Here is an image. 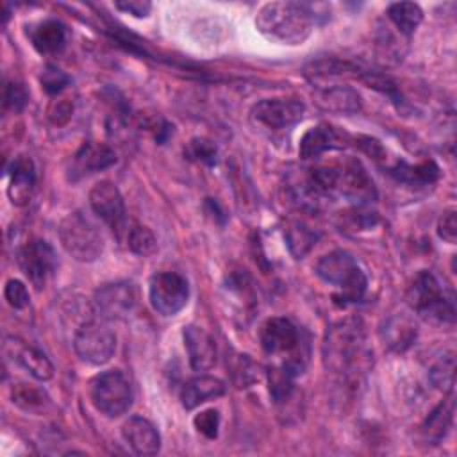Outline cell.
I'll return each mask as SVG.
<instances>
[{
    "label": "cell",
    "mask_w": 457,
    "mask_h": 457,
    "mask_svg": "<svg viewBox=\"0 0 457 457\" xmlns=\"http://www.w3.org/2000/svg\"><path fill=\"white\" fill-rule=\"evenodd\" d=\"M371 352L366 345L364 325L359 318L334 323L325 336L323 362L339 384L359 386L370 368Z\"/></svg>",
    "instance_id": "cell-1"
},
{
    "label": "cell",
    "mask_w": 457,
    "mask_h": 457,
    "mask_svg": "<svg viewBox=\"0 0 457 457\" xmlns=\"http://www.w3.org/2000/svg\"><path fill=\"white\" fill-rule=\"evenodd\" d=\"M305 182L323 200L343 196L355 205L377 200L375 182L357 157H345L339 162L312 166Z\"/></svg>",
    "instance_id": "cell-2"
},
{
    "label": "cell",
    "mask_w": 457,
    "mask_h": 457,
    "mask_svg": "<svg viewBox=\"0 0 457 457\" xmlns=\"http://www.w3.org/2000/svg\"><path fill=\"white\" fill-rule=\"evenodd\" d=\"M318 14L305 2H268L255 18L257 30L278 45H302L312 32Z\"/></svg>",
    "instance_id": "cell-3"
},
{
    "label": "cell",
    "mask_w": 457,
    "mask_h": 457,
    "mask_svg": "<svg viewBox=\"0 0 457 457\" xmlns=\"http://www.w3.org/2000/svg\"><path fill=\"white\" fill-rule=\"evenodd\" d=\"M259 337L261 346L268 355L282 357L280 366L295 377L303 373L309 361V343L289 318L275 316L266 320Z\"/></svg>",
    "instance_id": "cell-4"
},
{
    "label": "cell",
    "mask_w": 457,
    "mask_h": 457,
    "mask_svg": "<svg viewBox=\"0 0 457 457\" xmlns=\"http://www.w3.org/2000/svg\"><path fill=\"white\" fill-rule=\"evenodd\" d=\"M314 273L328 286L336 289L334 298L341 303H353L362 300L368 278L355 261V257L345 250H332L325 253L314 266Z\"/></svg>",
    "instance_id": "cell-5"
},
{
    "label": "cell",
    "mask_w": 457,
    "mask_h": 457,
    "mask_svg": "<svg viewBox=\"0 0 457 457\" xmlns=\"http://www.w3.org/2000/svg\"><path fill=\"white\" fill-rule=\"evenodd\" d=\"M407 303L423 320L437 325L455 321L453 295L430 271H420L407 289Z\"/></svg>",
    "instance_id": "cell-6"
},
{
    "label": "cell",
    "mask_w": 457,
    "mask_h": 457,
    "mask_svg": "<svg viewBox=\"0 0 457 457\" xmlns=\"http://www.w3.org/2000/svg\"><path fill=\"white\" fill-rule=\"evenodd\" d=\"M62 248L79 262H93L104 252V237L96 225L80 211L70 212L59 225Z\"/></svg>",
    "instance_id": "cell-7"
},
{
    "label": "cell",
    "mask_w": 457,
    "mask_h": 457,
    "mask_svg": "<svg viewBox=\"0 0 457 457\" xmlns=\"http://www.w3.org/2000/svg\"><path fill=\"white\" fill-rule=\"evenodd\" d=\"M93 405L109 418L121 416L132 403V387L127 377L118 370L96 375L89 387Z\"/></svg>",
    "instance_id": "cell-8"
},
{
    "label": "cell",
    "mask_w": 457,
    "mask_h": 457,
    "mask_svg": "<svg viewBox=\"0 0 457 457\" xmlns=\"http://www.w3.org/2000/svg\"><path fill=\"white\" fill-rule=\"evenodd\" d=\"M73 348L84 362L105 364L116 350V336L104 321L89 320L77 328Z\"/></svg>",
    "instance_id": "cell-9"
},
{
    "label": "cell",
    "mask_w": 457,
    "mask_h": 457,
    "mask_svg": "<svg viewBox=\"0 0 457 457\" xmlns=\"http://www.w3.org/2000/svg\"><path fill=\"white\" fill-rule=\"evenodd\" d=\"M189 298L187 280L175 271H159L148 284V300L155 312L162 316L177 314Z\"/></svg>",
    "instance_id": "cell-10"
},
{
    "label": "cell",
    "mask_w": 457,
    "mask_h": 457,
    "mask_svg": "<svg viewBox=\"0 0 457 457\" xmlns=\"http://www.w3.org/2000/svg\"><path fill=\"white\" fill-rule=\"evenodd\" d=\"M89 205L95 214L120 237L127 223L125 202L120 189L109 180L95 184L89 191Z\"/></svg>",
    "instance_id": "cell-11"
},
{
    "label": "cell",
    "mask_w": 457,
    "mask_h": 457,
    "mask_svg": "<svg viewBox=\"0 0 457 457\" xmlns=\"http://www.w3.org/2000/svg\"><path fill=\"white\" fill-rule=\"evenodd\" d=\"M18 264L32 286L41 289L57 268V255L46 241L32 239L20 248Z\"/></svg>",
    "instance_id": "cell-12"
},
{
    "label": "cell",
    "mask_w": 457,
    "mask_h": 457,
    "mask_svg": "<svg viewBox=\"0 0 457 457\" xmlns=\"http://www.w3.org/2000/svg\"><path fill=\"white\" fill-rule=\"evenodd\" d=\"M305 114V105L296 98H264L252 109V118L266 129L282 130L296 125Z\"/></svg>",
    "instance_id": "cell-13"
},
{
    "label": "cell",
    "mask_w": 457,
    "mask_h": 457,
    "mask_svg": "<svg viewBox=\"0 0 457 457\" xmlns=\"http://www.w3.org/2000/svg\"><path fill=\"white\" fill-rule=\"evenodd\" d=\"M136 287L130 282L104 284L95 293V307L105 320H120L136 305Z\"/></svg>",
    "instance_id": "cell-14"
},
{
    "label": "cell",
    "mask_w": 457,
    "mask_h": 457,
    "mask_svg": "<svg viewBox=\"0 0 457 457\" xmlns=\"http://www.w3.org/2000/svg\"><path fill=\"white\" fill-rule=\"evenodd\" d=\"M116 162V154L111 146L104 143L86 141L71 157L68 175L71 180H77L84 175L102 171Z\"/></svg>",
    "instance_id": "cell-15"
},
{
    "label": "cell",
    "mask_w": 457,
    "mask_h": 457,
    "mask_svg": "<svg viewBox=\"0 0 457 457\" xmlns=\"http://www.w3.org/2000/svg\"><path fill=\"white\" fill-rule=\"evenodd\" d=\"M350 141H352V136H348L346 132L337 130L332 125L321 123L309 129L303 134L298 152L302 159H316L327 150H339L348 146Z\"/></svg>",
    "instance_id": "cell-16"
},
{
    "label": "cell",
    "mask_w": 457,
    "mask_h": 457,
    "mask_svg": "<svg viewBox=\"0 0 457 457\" xmlns=\"http://www.w3.org/2000/svg\"><path fill=\"white\" fill-rule=\"evenodd\" d=\"M4 350L12 361H16L21 368H25L34 378L50 380L54 377V366L41 350L16 337H7L4 343Z\"/></svg>",
    "instance_id": "cell-17"
},
{
    "label": "cell",
    "mask_w": 457,
    "mask_h": 457,
    "mask_svg": "<svg viewBox=\"0 0 457 457\" xmlns=\"http://www.w3.org/2000/svg\"><path fill=\"white\" fill-rule=\"evenodd\" d=\"M184 345L189 364L195 371H207L216 364V343L202 327L189 325L184 328Z\"/></svg>",
    "instance_id": "cell-18"
},
{
    "label": "cell",
    "mask_w": 457,
    "mask_h": 457,
    "mask_svg": "<svg viewBox=\"0 0 457 457\" xmlns=\"http://www.w3.org/2000/svg\"><path fill=\"white\" fill-rule=\"evenodd\" d=\"M314 102L320 109L337 114H353L361 111L359 93L353 87L343 84L320 86L314 95Z\"/></svg>",
    "instance_id": "cell-19"
},
{
    "label": "cell",
    "mask_w": 457,
    "mask_h": 457,
    "mask_svg": "<svg viewBox=\"0 0 457 457\" xmlns=\"http://www.w3.org/2000/svg\"><path fill=\"white\" fill-rule=\"evenodd\" d=\"M380 336L389 350L400 353L414 343L418 336V325L411 314L396 312L384 321L380 327Z\"/></svg>",
    "instance_id": "cell-20"
},
{
    "label": "cell",
    "mask_w": 457,
    "mask_h": 457,
    "mask_svg": "<svg viewBox=\"0 0 457 457\" xmlns=\"http://www.w3.org/2000/svg\"><path fill=\"white\" fill-rule=\"evenodd\" d=\"M121 434L137 455H154L161 448V437L157 428L141 416L129 418L121 427Z\"/></svg>",
    "instance_id": "cell-21"
},
{
    "label": "cell",
    "mask_w": 457,
    "mask_h": 457,
    "mask_svg": "<svg viewBox=\"0 0 457 457\" xmlns=\"http://www.w3.org/2000/svg\"><path fill=\"white\" fill-rule=\"evenodd\" d=\"M36 184V168L30 157L20 155L9 173V186H7V195L14 205H23L29 202Z\"/></svg>",
    "instance_id": "cell-22"
},
{
    "label": "cell",
    "mask_w": 457,
    "mask_h": 457,
    "mask_svg": "<svg viewBox=\"0 0 457 457\" xmlns=\"http://www.w3.org/2000/svg\"><path fill=\"white\" fill-rule=\"evenodd\" d=\"M225 395L223 380L211 375H198L189 378L180 391V400L184 409L191 411L207 400H214Z\"/></svg>",
    "instance_id": "cell-23"
},
{
    "label": "cell",
    "mask_w": 457,
    "mask_h": 457,
    "mask_svg": "<svg viewBox=\"0 0 457 457\" xmlns=\"http://www.w3.org/2000/svg\"><path fill=\"white\" fill-rule=\"evenodd\" d=\"M32 46L43 55L59 54L66 46V29L57 20H43L29 32Z\"/></svg>",
    "instance_id": "cell-24"
},
{
    "label": "cell",
    "mask_w": 457,
    "mask_h": 457,
    "mask_svg": "<svg viewBox=\"0 0 457 457\" xmlns=\"http://www.w3.org/2000/svg\"><path fill=\"white\" fill-rule=\"evenodd\" d=\"M387 171L393 179L411 187H425L439 179V168L434 161H423L418 164L396 161L393 166L387 168Z\"/></svg>",
    "instance_id": "cell-25"
},
{
    "label": "cell",
    "mask_w": 457,
    "mask_h": 457,
    "mask_svg": "<svg viewBox=\"0 0 457 457\" xmlns=\"http://www.w3.org/2000/svg\"><path fill=\"white\" fill-rule=\"evenodd\" d=\"M453 391H450L448 396L434 407V411L427 416L425 423L421 425V434L425 441L436 445L448 434L453 421Z\"/></svg>",
    "instance_id": "cell-26"
},
{
    "label": "cell",
    "mask_w": 457,
    "mask_h": 457,
    "mask_svg": "<svg viewBox=\"0 0 457 457\" xmlns=\"http://www.w3.org/2000/svg\"><path fill=\"white\" fill-rule=\"evenodd\" d=\"M387 18L403 36H411L423 20V11L414 2H396L387 7Z\"/></svg>",
    "instance_id": "cell-27"
},
{
    "label": "cell",
    "mask_w": 457,
    "mask_h": 457,
    "mask_svg": "<svg viewBox=\"0 0 457 457\" xmlns=\"http://www.w3.org/2000/svg\"><path fill=\"white\" fill-rule=\"evenodd\" d=\"M11 400L14 405L29 412H41L50 405V398L43 389L25 382H18L12 386Z\"/></svg>",
    "instance_id": "cell-28"
},
{
    "label": "cell",
    "mask_w": 457,
    "mask_h": 457,
    "mask_svg": "<svg viewBox=\"0 0 457 457\" xmlns=\"http://www.w3.org/2000/svg\"><path fill=\"white\" fill-rule=\"evenodd\" d=\"M286 243L295 259H302L318 241V232H314L311 227H307L302 221H293L286 228Z\"/></svg>",
    "instance_id": "cell-29"
},
{
    "label": "cell",
    "mask_w": 457,
    "mask_h": 457,
    "mask_svg": "<svg viewBox=\"0 0 457 457\" xmlns=\"http://www.w3.org/2000/svg\"><path fill=\"white\" fill-rule=\"evenodd\" d=\"M295 375L289 373L284 366H271L268 370V384H270V395L275 403H286L291 400L295 391Z\"/></svg>",
    "instance_id": "cell-30"
},
{
    "label": "cell",
    "mask_w": 457,
    "mask_h": 457,
    "mask_svg": "<svg viewBox=\"0 0 457 457\" xmlns=\"http://www.w3.org/2000/svg\"><path fill=\"white\" fill-rule=\"evenodd\" d=\"M430 382L446 393L453 391V380H455V357L452 352L441 355L436 364L428 371Z\"/></svg>",
    "instance_id": "cell-31"
},
{
    "label": "cell",
    "mask_w": 457,
    "mask_h": 457,
    "mask_svg": "<svg viewBox=\"0 0 457 457\" xmlns=\"http://www.w3.org/2000/svg\"><path fill=\"white\" fill-rule=\"evenodd\" d=\"M127 245L130 248V252H134L136 255H150L155 252L157 248V241L155 236L152 234V230L145 225H132L127 230Z\"/></svg>",
    "instance_id": "cell-32"
},
{
    "label": "cell",
    "mask_w": 457,
    "mask_h": 457,
    "mask_svg": "<svg viewBox=\"0 0 457 457\" xmlns=\"http://www.w3.org/2000/svg\"><path fill=\"white\" fill-rule=\"evenodd\" d=\"M378 221L377 212L364 209V205H355L350 211L341 212V230H364L375 227Z\"/></svg>",
    "instance_id": "cell-33"
},
{
    "label": "cell",
    "mask_w": 457,
    "mask_h": 457,
    "mask_svg": "<svg viewBox=\"0 0 457 457\" xmlns=\"http://www.w3.org/2000/svg\"><path fill=\"white\" fill-rule=\"evenodd\" d=\"M184 155L189 161L195 162H202L207 166H214L218 161V150L214 146L212 141L204 139V137H195L187 143V146L184 148Z\"/></svg>",
    "instance_id": "cell-34"
},
{
    "label": "cell",
    "mask_w": 457,
    "mask_h": 457,
    "mask_svg": "<svg viewBox=\"0 0 457 457\" xmlns=\"http://www.w3.org/2000/svg\"><path fill=\"white\" fill-rule=\"evenodd\" d=\"M41 86L48 95H59L68 84H70V77L61 71L55 66H46L41 73Z\"/></svg>",
    "instance_id": "cell-35"
},
{
    "label": "cell",
    "mask_w": 457,
    "mask_h": 457,
    "mask_svg": "<svg viewBox=\"0 0 457 457\" xmlns=\"http://www.w3.org/2000/svg\"><path fill=\"white\" fill-rule=\"evenodd\" d=\"M29 100V93L25 89V86L21 82H16V80H11L5 84V91H4V104L7 109L14 111V112H20L25 104Z\"/></svg>",
    "instance_id": "cell-36"
},
{
    "label": "cell",
    "mask_w": 457,
    "mask_h": 457,
    "mask_svg": "<svg viewBox=\"0 0 457 457\" xmlns=\"http://www.w3.org/2000/svg\"><path fill=\"white\" fill-rule=\"evenodd\" d=\"M4 296L12 309H25L29 305V291L23 282L12 278L4 287Z\"/></svg>",
    "instance_id": "cell-37"
},
{
    "label": "cell",
    "mask_w": 457,
    "mask_h": 457,
    "mask_svg": "<svg viewBox=\"0 0 457 457\" xmlns=\"http://www.w3.org/2000/svg\"><path fill=\"white\" fill-rule=\"evenodd\" d=\"M193 423H195V427H196V430H198L200 434H204V436L209 437V439H214V437L218 436L220 414H218V411H214V409H207V411L196 414L195 420H193Z\"/></svg>",
    "instance_id": "cell-38"
},
{
    "label": "cell",
    "mask_w": 457,
    "mask_h": 457,
    "mask_svg": "<svg viewBox=\"0 0 457 457\" xmlns=\"http://www.w3.org/2000/svg\"><path fill=\"white\" fill-rule=\"evenodd\" d=\"M437 236L453 245L457 239V220H455V211H446L439 221H437Z\"/></svg>",
    "instance_id": "cell-39"
},
{
    "label": "cell",
    "mask_w": 457,
    "mask_h": 457,
    "mask_svg": "<svg viewBox=\"0 0 457 457\" xmlns=\"http://www.w3.org/2000/svg\"><path fill=\"white\" fill-rule=\"evenodd\" d=\"M252 366H253V362L248 359V355H239V361H237V366H236V373H234L236 382H237L239 386H248V384H252L255 378H259V375L255 373L257 368L248 371V368H252Z\"/></svg>",
    "instance_id": "cell-40"
},
{
    "label": "cell",
    "mask_w": 457,
    "mask_h": 457,
    "mask_svg": "<svg viewBox=\"0 0 457 457\" xmlns=\"http://www.w3.org/2000/svg\"><path fill=\"white\" fill-rule=\"evenodd\" d=\"M114 7L118 11L132 14L136 18H145V16H148V12L152 9V4L150 2H141V0H129V2H116Z\"/></svg>",
    "instance_id": "cell-41"
},
{
    "label": "cell",
    "mask_w": 457,
    "mask_h": 457,
    "mask_svg": "<svg viewBox=\"0 0 457 457\" xmlns=\"http://www.w3.org/2000/svg\"><path fill=\"white\" fill-rule=\"evenodd\" d=\"M71 109L73 107H71V104L68 100H59V102L52 104V107L48 111V118L55 125H64L70 120V116H71Z\"/></svg>",
    "instance_id": "cell-42"
}]
</instances>
